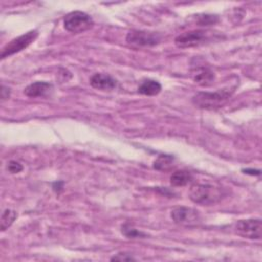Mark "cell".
Here are the masks:
<instances>
[{"mask_svg": "<svg viewBox=\"0 0 262 262\" xmlns=\"http://www.w3.org/2000/svg\"><path fill=\"white\" fill-rule=\"evenodd\" d=\"M224 196L225 190L222 187L209 183H194L189 188V199L199 205H214Z\"/></svg>", "mask_w": 262, "mask_h": 262, "instance_id": "obj_1", "label": "cell"}, {"mask_svg": "<svg viewBox=\"0 0 262 262\" xmlns=\"http://www.w3.org/2000/svg\"><path fill=\"white\" fill-rule=\"evenodd\" d=\"M231 92L225 89L214 92H198L192 97V102L200 108L213 110L218 108L226 103L229 99Z\"/></svg>", "mask_w": 262, "mask_h": 262, "instance_id": "obj_2", "label": "cell"}, {"mask_svg": "<svg viewBox=\"0 0 262 262\" xmlns=\"http://www.w3.org/2000/svg\"><path fill=\"white\" fill-rule=\"evenodd\" d=\"M94 25L92 17L83 11H72L64 16L63 27L64 29L73 34H80L89 29Z\"/></svg>", "mask_w": 262, "mask_h": 262, "instance_id": "obj_3", "label": "cell"}, {"mask_svg": "<svg viewBox=\"0 0 262 262\" xmlns=\"http://www.w3.org/2000/svg\"><path fill=\"white\" fill-rule=\"evenodd\" d=\"M210 33L205 30H194L189 32H184L180 35H178L174 42L175 45L179 48H190V47H196L202 44L207 43L210 38Z\"/></svg>", "mask_w": 262, "mask_h": 262, "instance_id": "obj_4", "label": "cell"}, {"mask_svg": "<svg viewBox=\"0 0 262 262\" xmlns=\"http://www.w3.org/2000/svg\"><path fill=\"white\" fill-rule=\"evenodd\" d=\"M38 37V32L36 30L30 31L24 35H20L14 39H12L10 42H8L1 50L0 57L5 58L8 57L16 52H19L24 49H26L30 44H32Z\"/></svg>", "mask_w": 262, "mask_h": 262, "instance_id": "obj_5", "label": "cell"}, {"mask_svg": "<svg viewBox=\"0 0 262 262\" xmlns=\"http://www.w3.org/2000/svg\"><path fill=\"white\" fill-rule=\"evenodd\" d=\"M161 35L152 32L145 31H130L126 36V42L136 48L151 47L161 42Z\"/></svg>", "mask_w": 262, "mask_h": 262, "instance_id": "obj_6", "label": "cell"}, {"mask_svg": "<svg viewBox=\"0 0 262 262\" xmlns=\"http://www.w3.org/2000/svg\"><path fill=\"white\" fill-rule=\"evenodd\" d=\"M235 232L250 239H260L262 235V223L259 218L238 220L235 223Z\"/></svg>", "mask_w": 262, "mask_h": 262, "instance_id": "obj_7", "label": "cell"}, {"mask_svg": "<svg viewBox=\"0 0 262 262\" xmlns=\"http://www.w3.org/2000/svg\"><path fill=\"white\" fill-rule=\"evenodd\" d=\"M171 218L176 224L191 226L200 221L199 211L189 207H177L171 212Z\"/></svg>", "mask_w": 262, "mask_h": 262, "instance_id": "obj_8", "label": "cell"}, {"mask_svg": "<svg viewBox=\"0 0 262 262\" xmlns=\"http://www.w3.org/2000/svg\"><path fill=\"white\" fill-rule=\"evenodd\" d=\"M90 85L98 90L111 91L117 87V80L107 74L96 73L90 78Z\"/></svg>", "mask_w": 262, "mask_h": 262, "instance_id": "obj_9", "label": "cell"}, {"mask_svg": "<svg viewBox=\"0 0 262 262\" xmlns=\"http://www.w3.org/2000/svg\"><path fill=\"white\" fill-rule=\"evenodd\" d=\"M53 90L52 84L45 81H37L28 85L24 93L28 97H44L47 96Z\"/></svg>", "mask_w": 262, "mask_h": 262, "instance_id": "obj_10", "label": "cell"}, {"mask_svg": "<svg viewBox=\"0 0 262 262\" xmlns=\"http://www.w3.org/2000/svg\"><path fill=\"white\" fill-rule=\"evenodd\" d=\"M192 79L199 85L208 86L214 81L215 75L210 69L205 67H200V68H195L192 71Z\"/></svg>", "mask_w": 262, "mask_h": 262, "instance_id": "obj_11", "label": "cell"}, {"mask_svg": "<svg viewBox=\"0 0 262 262\" xmlns=\"http://www.w3.org/2000/svg\"><path fill=\"white\" fill-rule=\"evenodd\" d=\"M161 90H162L161 84L158 81L151 80V79H145V80L141 81V83L139 84V86L137 88V91L140 94L147 95V96L157 95L161 92Z\"/></svg>", "mask_w": 262, "mask_h": 262, "instance_id": "obj_12", "label": "cell"}, {"mask_svg": "<svg viewBox=\"0 0 262 262\" xmlns=\"http://www.w3.org/2000/svg\"><path fill=\"white\" fill-rule=\"evenodd\" d=\"M174 157L170 155H160L152 164L154 169L158 171H169L171 170L175 164H174Z\"/></svg>", "mask_w": 262, "mask_h": 262, "instance_id": "obj_13", "label": "cell"}, {"mask_svg": "<svg viewBox=\"0 0 262 262\" xmlns=\"http://www.w3.org/2000/svg\"><path fill=\"white\" fill-rule=\"evenodd\" d=\"M192 180V175L190 172L185 170H179L172 173L170 177V182L173 186H184Z\"/></svg>", "mask_w": 262, "mask_h": 262, "instance_id": "obj_14", "label": "cell"}, {"mask_svg": "<svg viewBox=\"0 0 262 262\" xmlns=\"http://www.w3.org/2000/svg\"><path fill=\"white\" fill-rule=\"evenodd\" d=\"M17 214L15 211L11 210V209H6L2 215H1V219H0V228L2 231L6 230L8 227H10L12 225V223L14 222V220L16 219Z\"/></svg>", "mask_w": 262, "mask_h": 262, "instance_id": "obj_15", "label": "cell"}, {"mask_svg": "<svg viewBox=\"0 0 262 262\" xmlns=\"http://www.w3.org/2000/svg\"><path fill=\"white\" fill-rule=\"evenodd\" d=\"M121 232L123 235H125L128 238H143L146 236V233L136 229L132 225L125 223L121 227Z\"/></svg>", "mask_w": 262, "mask_h": 262, "instance_id": "obj_16", "label": "cell"}, {"mask_svg": "<svg viewBox=\"0 0 262 262\" xmlns=\"http://www.w3.org/2000/svg\"><path fill=\"white\" fill-rule=\"evenodd\" d=\"M198 18H199L198 23L200 24V26H209V25H213L218 21V17L216 15H212V14H203L202 16H199Z\"/></svg>", "mask_w": 262, "mask_h": 262, "instance_id": "obj_17", "label": "cell"}, {"mask_svg": "<svg viewBox=\"0 0 262 262\" xmlns=\"http://www.w3.org/2000/svg\"><path fill=\"white\" fill-rule=\"evenodd\" d=\"M7 170L12 173V174H15V173H19L20 171H23L24 167L20 163L16 162V161H9L8 164H7Z\"/></svg>", "mask_w": 262, "mask_h": 262, "instance_id": "obj_18", "label": "cell"}, {"mask_svg": "<svg viewBox=\"0 0 262 262\" xmlns=\"http://www.w3.org/2000/svg\"><path fill=\"white\" fill-rule=\"evenodd\" d=\"M112 261L116 260V261H131V260H135L130 254L127 253H118L117 255H115L114 257L111 258Z\"/></svg>", "mask_w": 262, "mask_h": 262, "instance_id": "obj_19", "label": "cell"}, {"mask_svg": "<svg viewBox=\"0 0 262 262\" xmlns=\"http://www.w3.org/2000/svg\"><path fill=\"white\" fill-rule=\"evenodd\" d=\"M10 95V90L9 88H6L4 85H2V88H1V100L4 101L5 99H7Z\"/></svg>", "mask_w": 262, "mask_h": 262, "instance_id": "obj_20", "label": "cell"}, {"mask_svg": "<svg viewBox=\"0 0 262 262\" xmlns=\"http://www.w3.org/2000/svg\"><path fill=\"white\" fill-rule=\"evenodd\" d=\"M244 173L251 174V175H260V170H253V169H244Z\"/></svg>", "mask_w": 262, "mask_h": 262, "instance_id": "obj_21", "label": "cell"}]
</instances>
